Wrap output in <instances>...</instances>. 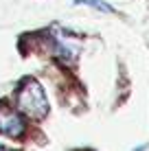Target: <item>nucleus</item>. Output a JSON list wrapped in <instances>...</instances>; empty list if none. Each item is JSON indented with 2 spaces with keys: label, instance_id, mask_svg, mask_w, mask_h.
<instances>
[{
  "label": "nucleus",
  "instance_id": "1",
  "mask_svg": "<svg viewBox=\"0 0 149 151\" xmlns=\"http://www.w3.org/2000/svg\"><path fill=\"white\" fill-rule=\"evenodd\" d=\"M18 107L31 118H44L48 112L46 94L35 79H27L18 92Z\"/></svg>",
  "mask_w": 149,
  "mask_h": 151
},
{
  "label": "nucleus",
  "instance_id": "2",
  "mask_svg": "<svg viewBox=\"0 0 149 151\" xmlns=\"http://www.w3.org/2000/svg\"><path fill=\"white\" fill-rule=\"evenodd\" d=\"M0 132L4 136H11V138H18L22 136L24 132V121L18 112H13L11 107L7 105H0Z\"/></svg>",
  "mask_w": 149,
  "mask_h": 151
},
{
  "label": "nucleus",
  "instance_id": "3",
  "mask_svg": "<svg viewBox=\"0 0 149 151\" xmlns=\"http://www.w3.org/2000/svg\"><path fill=\"white\" fill-rule=\"evenodd\" d=\"M75 4H86V7H92L96 11H103V13H114V7H110L103 0H75Z\"/></svg>",
  "mask_w": 149,
  "mask_h": 151
},
{
  "label": "nucleus",
  "instance_id": "4",
  "mask_svg": "<svg viewBox=\"0 0 149 151\" xmlns=\"http://www.w3.org/2000/svg\"><path fill=\"white\" fill-rule=\"evenodd\" d=\"M0 151H7V149H2V147H0Z\"/></svg>",
  "mask_w": 149,
  "mask_h": 151
}]
</instances>
